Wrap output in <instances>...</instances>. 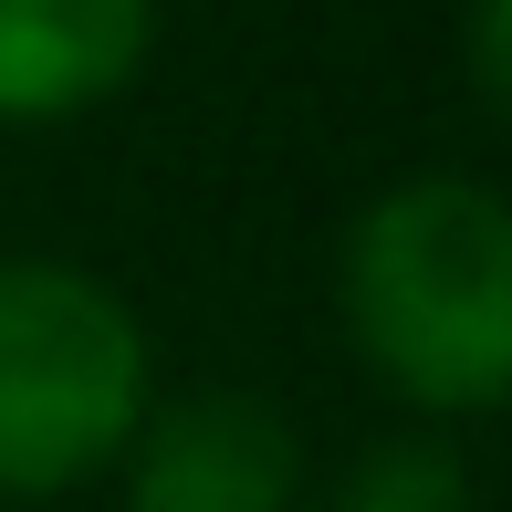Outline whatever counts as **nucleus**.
<instances>
[{"mask_svg":"<svg viewBox=\"0 0 512 512\" xmlns=\"http://www.w3.org/2000/svg\"><path fill=\"white\" fill-rule=\"evenodd\" d=\"M157 0H0V126H63L126 95Z\"/></svg>","mask_w":512,"mask_h":512,"instance_id":"obj_4","label":"nucleus"},{"mask_svg":"<svg viewBox=\"0 0 512 512\" xmlns=\"http://www.w3.org/2000/svg\"><path fill=\"white\" fill-rule=\"evenodd\" d=\"M345 335L429 418H481L512 387V209L481 178H398L345 230Z\"/></svg>","mask_w":512,"mask_h":512,"instance_id":"obj_1","label":"nucleus"},{"mask_svg":"<svg viewBox=\"0 0 512 512\" xmlns=\"http://www.w3.org/2000/svg\"><path fill=\"white\" fill-rule=\"evenodd\" d=\"M471 84L492 115H512V0H471Z\"/></svg>","mask_w":512,"mask_h":512,"instance_id":"obj_6","label":"nucleus"},{"mask_svg":"<svg viewBox=\"0 0 512 512\" xmlns=\"http://www.w3.org/2000/svg\"><path fill=\"white\" fill-rule=\"evenodd\" d=\"M335 512H471V471H460L450 439H387L345 471Z\"/></svg>","mask_w":512,"mask_h":512,"instance_id":"obj_5","label":"nucleus"},{"mask_svg":"<svg viewBox=\"0 0 512 512\" xmlns=\"http://www.w3.org/2000/svg\"><path fill=\"white\" fill-rule=\"evenodd\" d=\"M147 418V324L74 262H0V502L95 481Z\"/></svg>","mask_w":512,"mask_h":512,"instance_id":"obj_2","label":"nucleus"},{"mask_svg":"<svg viewBox=\"0 0 512 512\" xmlns=\"http://www.w3.org/2000/svg\"><path fill=\"white\" fill-rule=\"evenodd\" d=\"M126 450H136L126 512H293V492H304V450H293L283 408L241 398V387L147 408Z\"/></svg>","mask_w":512,"mask_h":512,"instance_id":"obj_3","label":"nucleus"}]
</instances>
